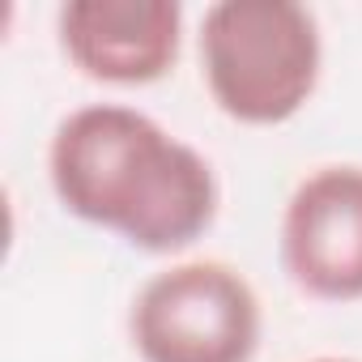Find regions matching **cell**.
Wrapping results in <instances>:
<instances>
[{
	"label": "cell",
	"mask_w": 362,
	"mask_h": 362,
	"mask_svg": "<svg viewBox=\"0 0 362 362\" xmlns=\"http://www.w3.org/2000/svg\"><path fill=\"white\" fill-rule=\"evenodd\" d=\"M281 269L307 298H362V166L328 162L298 179L281 214Z\"/></svg>",
	"instance_id": "obj_4"
},
{
	"label": "cell",
	"mask_w": 362,
	"mask_h": 362,
	"mask_svg": "<svg viewBox=\"0 0 362 362\" xmlns=\"http://www.w3.org/2000/svg\"><path fill=\"white\" fill-rule=\"evenodd\" d=\"M260 332V294L226 260H179L153 273L128 311L141 362H252Z\"/></svg>",
	"instance_id": "obj_3"
},
{
	"label": "cell",
	"mask_w": 362,
	"mask_h": 362,
	"mask_svg": "<svg viewBox=\"0 0 362 362\" xmlns=\"http://www.w3.org/2000/svg\"><path fill=\"white\" fill-rule=\"evenodd\" d=\"M311 362H349V358H311Z\"/></svg>",
	"instance_id": "obj_6"
},
{
	"label": "cell",
	"mask_w": 362,
	"mask_h": 362,
	"mask_svg": "<svg viewBox=\"0 0 362 362\" xmlns=\"http://www.w3.org/2000/svg\"><path fill=\"white\" fill-rule=\"evenodd\" d=\"M197 43L205 90L235 124H286L320 86V22L294 0H218L201 18Z\"/></svg>",
	"instance_id": "obj_2"
},
{
	"label": "cell",
	"mask_w": 362,
	"mask_h": 362,
	"mask_svg": "<svg viewBox=\"0 0 362 362\" xmlns=\"http://www.w3.org/2000/svg\"><path fill=\"white\" fill-rule=\"evenodd\" d=\"M64 60L98 86H153L184 47L175 0H69L56 13Z\"/></svg>",
	"instance_id": "obj_5"
},
{
	"label": "cell",
	"mask_w": 362,
	"mask_h": 362,
	"mask_svg": "<svg viewBox=\"0 0 362 362\" xmlns=\"http://www.w3.org/2000/svg\"><path fill=\"white\" fill-rule=\"evenodd\" d=\"M56 201L141 252H184L218 218L222 192L209 158L124 103L64 115L47 145Z\"/></svg>",
	"instance_id": "obj_1"
}]
</instances>
